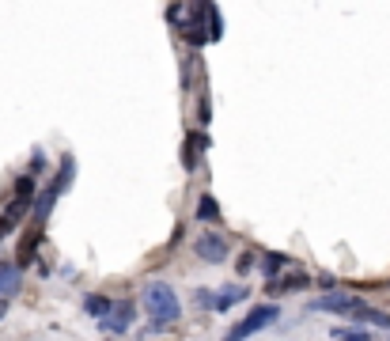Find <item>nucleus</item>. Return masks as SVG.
Here are the masks:
<instances>
[{
	"label": "nucleus",
	"mask_w": 390,
	"mask_h": 341,
	"mask_svg": "<svg viewBox=\"0 0 390 341\" xmlns=\"http://www.w3.org/2000/svg\"><path fill=\"white\" fill-rule=\"evenodd\" d=\"M311 311H333V315H345L352 322H360V315L368 311V303L360 296H352V292H326V296H319L311 303Z\"/></svg>",
	"instance_id": "7ed1b4c3"
},
{
	"label": "nucleus",
	"mask_w": 390,
	"mask_h": 341,
	"mask_svg": "<svg viewBox=\"0 0 390 341\" xmlns=\"http://www.w3.org/2000/svg\"><path fill=\"white\" fill-rule=\"evenodd\" d=\"M8 315V300H0V319H4Z\"/></svg>",
	"instance_id": "4be33fe9"
},
{
	"label": "nucleus",
	"mask_w": 390,
	"mask_h": 341,
	"mask_svg": "<svg viewBox=\"0 0 390 341\" xmlns=\"http://www.w3.org/2000/svg\"><path fill=\"white\" fill-rule=\"evenodd\" d=\"M220 216V205H216V197H212V193H205V197H201V205H197V220H216Z\"/></svg>",
	"instance_id": "ddd939ff"
},
{
	"label": "nucleus",
	"mask_w": 390,
	"mask_h": 341,
	"mask_svg": "<svg viewBox=\"0 0 390 341\" xmlns=\"http://www.w3.org/2000/svg\"><path fill=\"white\" fill-rule=\"evenodd\" d=\"M209 39L220 42L224 39V23H220V8H209Z\"/></svg>",
	"instance_id": "4468645a"
},
{
	"label": "nucleus",
	"mask_w": 390,
	"mask_h": 341,
	"mask_svg": "<svg viewBox=\"0 0 390 341\" xmlns=\"http://www.w3.org/2000/svg\"><path fill=\"white\" fill-rule=\"evenodd\" d=\"M295 288H307V273H292L284 281H273V292H295Z\"/></svg>",
	"instance_id": "f8f14e48"
},
{
	"label": "nucleus",
	"mask_w": 390,
	"mask_h": 341,
	"mask_svg": "<svg viewBox=\"0 0 390 341\" xmlns=\"http://www.w3.org/2000/svg\"><path fill=\"white\" fill-rule=\"evenodd\" d=\"M57 193H61V186L53 182V186H46L39 197H34V209H31V224H34V228H42L46 216L53 213V201H57Z\"/></svg>",
	"instance_id": "0eeeda50"
},
{
	"label": "nucleus",
	"mask_w": 390,
	"mask_h": 341,
	"mask_svg": "<svg viewBox=\"0 0 390 341\" xmlns=\"http://www.w3.org/2000/svg\"><path fill=\"white\" fill-rule=\"evenodd\" d=\"M360 322H371V326H383V330H390V315H386V311H375V307H368L364 315H360Z\"/></svg>",
	"instance_id": "dca6fc26"
},
{
	"label": "nucleus",
	"mask_w": 390,
	"mask_h": 341,
	"mask_svg": "<svg viewBox=\"0 0 390 341\" xmlns=\"http://www.w3.org/2000/svg\"><path fill=\"white\" fill-rule=\"evenodd\" d=\"M34 179L39 174H20L15 179V197H34Z\"/></svg>",
	"instance_id": "2eb2a0df"
},
{
	"label": "nucleus",
	"mask_w": 390,
	"mask_h": 341,
	"mask_svg": "<svg viewBox=\"0 0 390 341\" xmlns=\"http://www.w3.org/2000/svg\"><path fill=\"white\" fill-rule=\"evenodd\" d=\"M144 307H148V315L160 322V326H167V322H174L182 315V303H179V296H174V288H171V284H163V281H152L144 288Z\"/></svg>",
	"instance_id": "f257e3e1"
},
{
	"label": "nucleus",
	"mask_w": 390,
	"mask_h": 341,
	"mask_svg": "<svg viewBox=\"0 0 390 341\" xmlns=\"http://www.w3.org/2000/svg\"><path fill=\"white\" fill-rule=\"evenodd\" d=\"M133 315H137V303L133 300H122V303H114V307H110V315L103 319V326L114 330V334H125V330L133 326Z\"/></svg>",
	"instance_id": "423d86ee"
},
{
	"label": "nucleus",
	"mask_w": 390,
	"mask_h": 341,
	"mask_svg": "<svg viewBox=\"0 0 390 341\" xmlns=\"http://www.w3.org/2000/svg\"><path fill=\"white\" fill-rule=\"evenodd\" d=\"M42 167H46V152L34 148V155H31V174H42Z\"/></svg>",
	"instance_id": "a211bd4d"
},
{
	"label": "nucleus",
	"mask_w": 390,
	"mask_h": 341,
	"mask_svg": "<svg viewBox=\"0 0 390 341\" xmlns=\"http://www.w3.org/2000/svg\"><path fill=\"white\" fill-rule=\"evenodd\" d=\"M337 341H371V337L360 334V330H337Z\"/></svg>",
	"instance_id": "6ab92c4d"
},
{
	"label": "nucleus",
	"mask_w": 390,
	"mask_h": 341,
	"mask_svg": "<svg viewBox=\"0 0 390 341\" xmlns=\"http://www.w3.org/2000/svg\"><path fill=\"white\" fill-rule=\"evenodd\" d=\"M254 265H258V262H254V254H243V258H239V262H235V270H239V273H243V277H246V273L254 270Z\"/></svg>",
	"instance_id": "aec40b11"
},
{
	"label": "nucleus",
	"mask_w": 390,
	"mask_h": 341,
	"mask_svg": "<svg viewBox=\"0 0 390 341\" xmlns=\"http://www.w3.org/2000/svg\"><path fill=\"white\" fill-rule=\"evenodd\" d=\"M23 288V270L20 265H4L0 262V300H12Z\"/></svg>",
	"instance_id": "6e6552de"
},
{
	"label": "nucleus",
	"mask_w": 390,
	"mask_h": 341,
	"mask_svg": "<svg viewBox=\"0 0 390 341\" xmlns=\"http://www.w3.org/2000/svg\"><path fill=\"white\" fill-rule=\"evenodd\" d=\"M209 144H212V141H209L205 133H190V137H186V148H182V163H186V171L197 167V155L205 152Z\"/></svg>",
	"instance_id": "1a4fd4ad"
},
{
	"label": "nucleus",
	"mask_w": 390,
	"mask_h": 341,
	"mask_svg": "<svg viewBox=\"0 0 390 341\" xmlns=\"http://www.w3.org/2000/svg\"><path fill=\"white\" fill-rule=\"evenodd\" d=\"M277 319H281V307H277V303H258L243 322H235V326L228 330L224 341H246V337H254L258 330H265L269 322H277Z\"/></svg>",
	"instance_id": "f03ea898"
},
{
	"label": "nucleus",
	"mask_w": 390,
	"mask_h": 341,
	"mask_svg": "<svg viewBox=\"0 0 390 341\" xmlns=\"http://www.w3.org/2000/svg\"><path fill=\"white\" fill-rule=\"evenodd\" d=\"M243 296H246V288H235V284H231V288H224V292L216 296V307H212V311H228V307H235V303L243 300Z\"/></svg>",
	"instance_id": "9b49d317"
},
{
	"label": "nucleus",
	"mask_w": 390,
	"mask_h": 341,
	"mask_svg": "<svg viewBox=\"0 0 390 341\" xmlns=\"http://www.w3.org/2000/svg\"><path fill=\"white\" fill-rule=\"evenodd\" d=\"M110 307H114V303H110L106 296H88V300H83V311H88L91 319H106Z\"/></svg>",
	"instance_id": "9d476101"
},
{
	"label": "nucleus",
	"mask_w": 390,
	"mask_h": 341,
	"mask_svg": "<svg viewBox=\"0 0 390 341\" xmlns=\"http://www.w3.org/2000/svg\"><path fill=\"white\" fill-rule=\"evenodd\" d=\"M31 209H34V197H15L12 205L4 209V216H0V239H4V235H12L15 228H20L23 220L31 216Z\"/></svg>",
	"instance_id": "39448f33"
},
{
	"label": "nucleus",
	"mask_w": 390,
	"mask_h": 341,
	"mask_svg": "<svg viewBox=\"0 0 390 341\" xmlns=\"http://www.w3.org/2000/svg\"><path fill=\"white\" fill-rule=\"evenodd\" d=\"M193 251H197V258H201L205 265H220V262L228 258V239L216 235V232H205L197 243H193Z\"/></svg>",
	"instance_id": "20e7f679"
},
{
	"label": "nucleus",
	"mask_w": 390,
	"mask_h": 341,
	"mask_svg": "<svg viewBox=\"0 0 390 341\" xmlns=\"http://www.w3.org/2000/svg\"><path fill=\"white\" fill-rule=\"evenodd\" d=\"M288 262L284 254H265V262H262V270H265V277H273L277 281V273H281V265Z\"/></svg>",
	"instance_id": "f3484780"
},
{
	"label": "nucleus",
	"mask_w": 390,
	"mask_h": 341,
	"mask_svg": "<svg viewBox=\"0 0 390 341\" xmlns=\"http://www.w3.org/2000/svg\"><path fill=\"white\" fill-rule=\"evenodd\" d=\"M179 15H182V8H179V4L167 8V20H171V23H179Z\"/></svg>",
	"instance_id": "412c9836"
}]
</instances>
